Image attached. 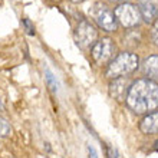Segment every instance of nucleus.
Listing matches in <instances>:
<instances>
[{
	"label": "nucleus",
	"mask_w": 158,
	"mask_h": 158,
	"mask_svg": "<svg viewBox=\"0 0 158 158\" xmlns=\"http://www.w3.org/2000/svg\"><path fill=\"white\" fill-rule=\"evenodd\" d=\"M125 104L134 114H150L158 109V83L141 78L129 85Z\"/></svg>",
	"instance_id": "obj_1"
},
{
	"label": "nucleus",
	"mask_w": 158,
	"mask_h": 158,
	"mask_svg": "<svg viewBox=\"0 0 158 158\" xmlns=\"http://www.w3.org/2000/svg\"><path fill=\"white\" fill-rule=\"evenodd\" d=\"M23 25H25V27H26V30H27V33L29 35L35 33V27H33V25H32V22H30L29 19H23Z\"/></svg>",
	"instance_id": "obj_15"
},
{
	"label": "nucleus",
	"mask_w": 158,
	"mask_h": 158,
	"mask_svg": "<svg viewBox=\"0 0 158 158\" xmlns=\"http://www.w3.org/2000/svg\"><path fill=\"white\" fill-rule=\"evenodd\" d=\"M115 49L117 46L114 43L112 39L109 38H102L98 40L95 45L92 46V58L98 65H105V63L111 62L115 55Z\"/></svg>",
	"instance_id": "obj_6"
},
{
	"label": "nucleus",
	"mask_w": 158,
	"mask_h": 158,
	"mask_svg": "<svg viewBox=\"0 0 158 158\" xmlns=\"http://www.w3.org/2000/svg\"><path fill=\"white\" fill-rule=\"evenodd\" d=\"M46 81H48V83H49V86L52 91L58 92V82H56V79L53 78V75H52L50 71H46Z\"/></svg>",
	"instance_id": "obj_12"
},
{
	"label": "nucleus",
	"mask_w": 158,
	"mask_h": 158,
	"mask_svg": "<svg viewBox=\"0 0 158 158\" xmlns=\"http://www.w3.org/2000/svg\"><path fill=\"white\" fill-rule=\"evenodd\" d=\"M142 72L148 76V79L158 78V55H151L142 62Z\"/></svg>",
	"instance_id": "obj_10"
},
{
	"label": "nucleus",
	"mask_w": 158,
	"mask_h": 158,
	"mask_svg": "<svg viewBox=\"0 0 158 158\" xmlns=\"http://www.w3.org/2000/svg\"><path fill=\"white\" fill-rule=\"evenodd\" d=\"M105 151H106V158H119V154H118V151L115 147L106 144V145H105Z\"/></svg>",
	"instance_id": "obj_13"
},
{
	"label": "nucleus",
	"mask_w": 158,
	"mask_h": 158,
	"mask_svg": "<svg viewBox=\"0 0 158 158\" xmlns=\"http://www.w3.org/2000/svg\"><path fill=\"white\" fill-rule=\"evenodd\" d=\"M154 150H155V151H158V139L154 142Z\"/></svg>",
	"instance_id": "obj_18"
},
{
	"label": "nucleus",
	"mask_w": 158,
	"mask_h": 158,
	"mask_svg": "<svg viewBox=\"0 0 158 158\" xmlns=\"http://www.w3.org/2000/svg\"><path fill=\"white\" fill-rule=\"evenodd\" d=\"M75 42L76 45L81 48V49H88L96 43V39H98V32H96L95 26L89 23L88 20H82L79 22L78 26L75 29Z\"/></svg>",
	"instance_id": "obj_5"
},
{
	"label": "nucleus",
	"mask_w": 158,
	"mask_h": 158,
	"mask_svg": "<svg viewBox=\"0 0 158 158\" xmlns=\"http://www.w3.org/2000/svg\"><path fill=\"white\" fill-rule=\"evenodd\" d=\"M115 19L119 22L124 27H134L139 25L141 22V13L137 6L131 3H121L114 10Z\"/></svg>",
	"instance_id": "obj_4"
},
{
	"label": "nucleus",
	"mask_w": 158,
	"mask_h": 158,
	"mask_svg": "<svg viewBox=\"0 0 158 158\" xmlns=\"http://www.w3.org/2000/svg\"><path fill=\"white\" fill-rule=\"evenodd\" d=\"M139 131L145 135L158 134V111L147 114L139 122Z\"/></svg>",
	"instance_id": "obj_9"
},
{
	"label": "nucleus",
	"mask_w": 158,
	"mask_h": 158,
	"mask_svg": "<svg viewBox=\"0 0 158 158\" xmlns=\"http://www.w3.org/2000/svg\"><path fill=\"white\" fill-rule=\"evenodd\" d=\"M73 3H81V2H83V0H72Z\"/></svg>",
	"instance_id": "obj_19"
},
{
	"label": "nucleus",
	"mask_w": 158,
	"mask_h": 158,
	"mask_svg": "<svg viewBox=\"0 0 158 158\" xmlns=\"http://www.w3.org/2000/svg\"><path fill=\"white\" fill-rule=\"evenodd\" d=\"M151 38L154 40L155 45H158V20L152 23V29H151Z\"/></svg>",
	"instance_id": "obj_14"
},
{
	"label": "nucleus",
	"mask_w": 158,
	"mask_h": 158,
	"mask_svg": "<svg viewBox=\"0 0 158 158\" xmlns=\"http://www.w3.org/2000/svg\"><path fill=\"white\" fill-rule=\"evenodd\" d=\"M129 81L127 78H117L112 79L109 83V95L117 101H124L127 98L129 89Z\"/></svg>",
	"instance_id": "obj_8"
},
{
	"label": "nucleus",
	"mask_w": 158,
	"mask_h": 158,
	"mask_svg": "<svg viewBox=\"0 0 158 158\" xmlns=\"http://www.w3.org/2000/svg\"><path fill=\"white\" fill-rule=\"evenodd\" d=\"M141 17L148 23L158 20V0H138Z\"/></svg>",
	"instance_id": "obj_7"
},
{
	"label": "nucleus",
	"mask_w": 158,
	"mask_h": 158,
	"mask_svg": "<svg viewBox=\"0 0 158 158\" xmlns=\"http://www.w3.org/2000/svg\"><path fill=\"white\" fill-rule=\"evenodd\" d=\"M91 16L96 22V25L105 32H114L117 30V19L108 6L104 3H95L91 9Z\"/></svg>",
	"instance_id": "obj_3"
},
{
	"label": "nucleus",
	"mask_w": 158,
	"mask_h": 158,
	"mask_svg": "<svg viewBox=\"0 0 158 158\" xmlns=\"http://www.w3.org/2000/svg\"><path fill=\"white\" fill-rule=\"evenodd\" d=\"M138 65H139V59L135 53H132V52H121L108 63L105 75L109 79L125 78L127 75L132 73L134 71H137Z\"/></svg>",
	"instance_id": "obj_2"
},
{
	"label": "nucleus",
	"mask_w": 158,
	"mask_h": 158,
	"mask_svg": "<svg viewBox=\"0 0 158 158\" xmlns=\"http://www.w3.org/2000/svg\"><path fill=\"white\" fill-rule=\"evenodd\" d=\"M88 158H99L96 150L92 145H88Z\"/></svg>",
	"instance_id": "obj_16"
},
{
	"label": "nucleus",
	"mask_w": 158,
	"mask_h": 158,
	"mask_svg": "<svg viewBox=\"0 0 158 158\" xmlns=\"http://www.w3.org/2000/svg\"><path fill=\"white\" fill-rule=\"evenodd\" d=\"M111 2H114V3H127V0H111Z\"/></svg>",
	"instance_id": "obj_17"
},
{
	"label": "nucleus",
	"mask_w": 158,
	"mask_h": 158,
	"mask_svg": "<svg viewBox=\"0 0 158 158\" xmlns=\"http://www.w3.org/2000/svg\"><path fill=\"white\" fill-rule=\"evenodd\" d=\"M12 135V125L6 118L0 117V137L7 138Z\"/></svg>",
	"instance_id": "obj_11"
}]
</instances>
